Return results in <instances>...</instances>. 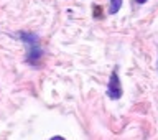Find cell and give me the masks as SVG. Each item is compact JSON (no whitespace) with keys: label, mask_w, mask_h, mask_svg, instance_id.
Returning a JSON list of instances; mask_svg holds the SVG:
<instances>
[{"label":"cell","mask_w":158,"mask_h":140,"mask_svg":"<svg viewBox=\"0 0 158 140\" xmlns=\"http://www.w3.org/2000/svg\"><path fill=\"white\" fill-rule=\"evenodd\" d=\"M107 96L110 99H120L122 96V87H120V81H118L117 73L114 71L109 79V87H107Z\"/></svg>","instance_id":"obj_1"},{"label":"cell","mask_w":158,"mask_h":140,"mask_svg":"<svg viewBox=\"0 0 158 140\" xmlns=\"http://www.w3.org/2000/svg\"><path fill=\"white\" fill-rule=\"evenodd\" d=\"M40 58H41V48H40V43L30 45V51H28L27 61H28L30 64H38Z\"/></svg>","instance_id":"obj_2"},{"label":"cell","mask_w":158,"mask_h":140,"mask_svg":"<svg viewBox=\"0 0 158 140\" xmlns=\"http://www.w3.org/2000/svg\"><path fill=\"white\" fill-rule=\"evenodd\" d=\"M122 7V0H110V8H109V12L110 13H117L118 10Z\"/></svg>","instance_id":"obj_4"},{"label":"cell","mask_w":158,"mask_h":140,"mask_svg":"<svg viewBox=\"0 0 158 140\" xmlns=\"http://www.w3.org/2000/svg\"><path fill=\"white\" fill-rule=\"evenodd\" d=\"M49 140H66V138H63V137H59V135H56V137H53V138H49Z\"/></svg>","instance_id":"obj_6"},{"label":"cell","mask_w":158,"mask_h":140,"mask_svg":"<svg viewBox=\"0 0 158 140\" xmlns=\"http://www.w3.org/2000/svg\"><path fill=\"white\" fill-rule=\"evenodd\" d=\"M94 17H97V18L101 17V8H99L97 5H96V7H94Z\"/></svg>","instance_id":"obj_5"},{"label":"cell","mask_w":158,"mask_h":140,"mask_svg":"<svg viewBox=\"0 0 158 140\" xmlns=\"http://www.w3.org/2000/svg\"><path fill=\"white\" fill-rule=\"evenodd\" d=\"M20 38H22L25 43H28V45H33V43H40L38 36H36V35H35V33H25V32H22V33H20Z\"/></svg>","instance_id":"obj_3"},{"label":"cell","mask_w":158,"mask_h":140,"mask_svg":"<svg viewBox=\"0 0 158 140\" xmlns=\"http://www.w3.org/2000/svg\"><path fill=\"white\" fill-rule=\"evenodd\" d=\"M147 0H137V3H145Z\"/></svg>","instance_id":"obj_7"}]
</instances>
